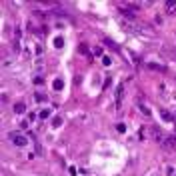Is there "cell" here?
<instances>
[{
  "label": "cell",
  "mask_w": 176,
  "mask_h": 176,
  "mask_svg": "<svg viewBox=\"0 0 176 176\" xmlns=\"http://www.w3.org/2000/svg\"><path fill=\"white\" fill-rule=\"evenodd\" d=\"M94 56H102V46H94Z\"/></svg>",
  "instance_id": "cell-17"
},
{
  "label": "cell",
  "mask_w": 176,
  "mask_h": 176,
  "mask_svg": "<svg viewBox=\"0 0 176 176\" xmlns=\"http://www.w3.org/2000/svg\"><path fill=\"white\" fill-rule=\"evenodd\" d=\"M34 84H44V76H40V74H36V76H34Z\"/></svg>",
  "instance_id": "cell-11"
},
{
  "label": "cell",
  "mask_w": 176,
  "mask_h": 176,
  "mask_svg": "<svg viewBox=\"0 0 176 176\" xmlns=\"http://www.w3.org/2000/svg\"><path fill=\"white\" fill-rule=\"evenodd\" d=\"M116 130H118L120 134H122V132H126V124H122V122H120V124H116Z\"/></svg>",
  "instance_id": "cell-14"
},
{
  "label": "cell",
  "mask_w": 176,
  "mask_h": 176,
  "mask_svg": "<svg viewBox=\"0 0 176 176\" xmlns=\"http://www.w3.org/2000/svg\"><path fill=\"white\" fill-rule=\"evenodd\" d=\"M60 124H62V116H54V118H52V126H54V128H58Z\"/></svg>",
  "instance_id": "cell-10"
},
{
  "label": "cell",
  "mask_w": 176,
  "mask_h": 176,
  "mask_svg": "<svg viewBox=\"0 0 176 176\" xmlns=\"http://www.w3.org/2000/svg\"><path fill=\"white\" fill-rule=\"evenodd\" d=\"M34 100H36V102H46L48 96H46V94H42V92H36V94H34Z\"/></svg>",
  "instance_id": "cell-7"
},
{
  "label": "cell",
  "mask_w": 176,
  "mask_h": 176,
  "mask_svg": "<svg viewBox=\"0 0 176 176\" xmlns=\"http://www.w3.org/2000/svg\"><path fill=\"white\" fill-rule=\"evenodd\" d=\"M166 8H168V10H174V8H176V0H170V2H166Z\"/></svg>",
  "instance_id": "cell-16"
},
{
  "label": "cell",
  "mask_w": 176,
  "mask_h": 176,
  "mask_svg": "<svg viewBox=\"0 0 176 176\" xmlns=\"http://www.w3.org/2000/svg\"><path fill=\"white\" fill-rule=\"evenodd\" d=\"M50 116H52V110H50V108H44V110H40V112H38V118H42V120L50 118Z\"/></svg>",
  "instance_id": "cell-6"
},
{
  "label": "cell",
  "mask_w": 176,
  "mask_h": 176,
  "mask_svg": "<svg viewBox=\"0 0 176 176\" xmlns=\"http://www.w3.org/2000/svg\"><path fill=\"white\" fill-rule=\"evenodd\" d=\"M8 138H10V142L14 144V146H20V148L28 144V136H26V134H22V132H18V130L10 132V134H8Z\"/></svg>",
  "instance_id": "cell-1"
},
{
  "label": "cell",
  "mask_w": 176,
  "mask_h": 176,
  "mask_svg": "<svg viewBox=\"0 0 176 176\" xmlns=\"http://www.w3.org/2000/svg\"><path fill=\"white\" fill-rule=\"evenodd\" d=\"M122 98H124V84L116 86V108L122 106Z\"/></svg>",
  "instance_id": "cell-2"
},
{
  "label": "cell",
  "mask_w": 176,
  "mask_h": 176,
  "mask_svg": "<svg viewBox=\"0 0 176 176\" xmlns=\"http://www.w3.org/2000/svg\"><path fill=\"white\" fill-rule=\"evenodd\" d=\"M104 42H106V44H108V46H110V48H112V50H120V48H118V44H116V42H114V40H110V38H104Z\"/></svg>",
  "instance_id": "cell-9"
},
{
  "label": "cell",
  "mask_w": 176,
  "mask_h": 176,
  "mask_svg": "<svg viewBox=\"0 0 176 176\" xmlns=\"http://www.w3.org/2000/svg\"><path fill=\"white\" fill-rule=\"evenodd\" d=\"M80 54H88V46L86 44H80Z\"/></svg>",
  "instance_id": "cell-18"
},
{
  "label": "cell",
  "mask_w": 176,
  "mask_h": 176,
  "mask_svg": "<svg viewBox=\"0 0 176 176\" xmlns=\"http://www.w3.org/2000/svg\"><path fill=\"white\" fill-rule=\"evenodd\" d=\"M54 46H56V48H62V46H64V40H62L60 36H58V38H54Z\"/></svg>",
  "instance_id": "cell-12"
},
{
  "label": "cell",
  "mask_w": 176,
  "mask_h": 176,
  "mask_svg": "<svg viewBox=\"0 0 176 176\" xmlns=\"http://www.w3.org/2000/svg\"><path fill=\"white\" fill-rule=\"evenodd\" d=\"M120 14L124 16L126 20H136V12H132V10H128L126 6H120Z\"/></svg>",
  "instance_id": "cell-3"
},
{
  "label": "cell",
  "mask_w": 176,
  "mask_h": 176,
  "mask_svg": "<svg viewBox=\"0 0 176 176\" xmlns=\"http://www.w3.org/2000/svg\"><path fill=\"white\" fill-rule=\"evenodd\" d=\"M138 110H140V112H142L144 116H150V114H152V112H150V108H148L146 104H142L140 100H138Z\"/></svg>",
  "instance_id": "cell-5"
},
{
  "label": "cell",
  "mask_w": 176,
  "mask_h": 176,
  "mask_svg": "<svg viewBox=\"0 0 176 176\" xmlns=\"http://www.w3.org/2000/svg\"><path fill=\"white\" fill-rule=\"evenodd\" d=\"M174 114H176V110H174Z\"/></svg>",
  "instance_id": "cell-19"
},
{
  "label": "cell",
  "mask_w": 176,
  "mask_h": 176,
  "mask_svg": "<svg viewBox=\"0 0 176 176\" xmlns=\"http://www.w3.org/2000/svg\"><path fill=\"white\" fill-rule=\"evenodd\" d=\"M148 66L152 68V70H164V66H160V64H156V62H150Z\"/></svg>",
  "instance_id": "cell-13"
},
{
  "label": "cell",
  "mask_w": 176,
  "mask_h": 176,
  "mask_svg": "<svg viewBox=\"0 0 176 176\" xmlns=\"http://www.w3.org/2000/svg\"><path fill=\"white\" fill-rule=\"evenodd\" d=\"M102 64H104V66H110V64H112L110 56H102Z\"/></svg>",
  "instance_id": "cell-15"
},
{
  "label": "cell",
  "mask_w": 176,
  "mask_h": 176,
  "mask_svg": "<svg viewBox=\"0 0 176 176\" xmlns=\"http://www.w3.org/2000/svg\"><path fill=\"white\" fill-rule=\"evenodd\" d=\"M14 112H16V114H24V112H26V104H24V102H16V104H14Z\"/></svg>",
  "instance_id": "cell-4"
},
{
  "label": "cell",
  "mask_w": 176,
  "mask_h": 176,
  "mask_svg": "<svg viewBox=\"0 0 176 176\" xmlns=\"http://www.w3.org/2000/svg\"><path fill=\"white\" fill-rule=\"evenodd\" d=\"M62 86H64V82H62L60 78H56V80L52 82V88H54V90H62Z\"/></svg>",
  "instance_id": "cell-8"
}]
</instances>
